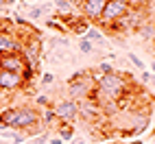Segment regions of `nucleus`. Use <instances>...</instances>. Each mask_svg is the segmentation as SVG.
<instances>
[{"instance_id":"f257e3e1","label":"nucleus","mask_w":155,"mask_h":144,"mask_svg":"<svg viewBox=\"0 0 155 144\" xmlns=\"http://www.w3.org/2000/svg\"><path fill=\"white\" fill-rule=\"evenodd\" d=\"M129 90V81L118 74V72H114V74H103L96 83H94V92H92V96H94L98 103H105V100H120L122 96L127 94Z\"/></svg>"},{"instance_id":"f03ea898","label":"nucleus","mask_w":155,"mask_h":144,"mask_svg":"<svg viewBox=\"0 0 155 144\" xmlns=\"http://www.w3.org/2000/svg\"><path fill=\"white\" fill-rule=\"evenodd\" d=\"M0 125L22 133L28 127L39 125V114H37V109L26 107V105H22V107H7V109L0 111Z\"/></svg>"},{"instance_id":"7ed1b4c3","label":"nucleus","mask_w":155,"mask_h":144,"mask_svg":"<svg viewBox=\"0 0 155 144\" xmlns=\"http://www.w3.org/2000/svg\"><path fill=\"white\" fill-rule=\"evenodd\" d=\"M92 92H94V81H92L90 72H77L68 81V98L77 100V103L92 96Z\"/></svg>"},{"instance_id":"20e7f679","label":"nucleus","mask_w":155,"mask_h":144,"mask_svg":"<svg viewBox=\"0 0 155 144\" xmlns=\"http://www.w3.org/2000/svg\"><path fill=\"white\" fill-rule=\"evenodd\" d=\"M129 13V5L125 2V0H107L105 2V9H103V15L98 20V24L103 28L111 26L114 22H118V20H122Z\"/></svg>"},{"instance_id":"39448f33","label":"nucleus","mask_w":155,"mask_h":144,"mask_svg":"<svg viewBox=\"0 0 155 144\" xmlns=\"http://www.w3.org/2000/svg\"><path fill=\"white\" fill-rule=\"evenodd\" d=\"M55 114L59 125H72L77 118H79V103L72 100V98H64L55 105Z\"/></svg>"},{"instance_id":"423d86ee","label":"nucleus","mask_w":155,"mask_h":144,"mask_svg":"<svg viewBox=\"0 0 155 144\" xmlns=\"http://www.w3.org/2000/svg\"><path fill=\"white\" fill-rule=\"evenodd\" d=\"M22 39H24V35H18L15 31L0 28V55L20 53V50H22Z\"/></svg>"},{"instance_id":"0eeeda50","label":"nucleus","mask_w":155,"mask_h":144,"mask_svg":"<svg viewBox=\"0 0 155 144\" xmlns=\"http://www.w3.org/2000/svg\"><path fill=\"white\" fill-rule=\"evenodd\" d=\"M107 0H81L79 9H81V15H83L87 22H98L101 15H103V9H105Z\"/></svg>"},{"instance_id":"6e6552de","label":"nucleus","mask_w":155,"mask_h":144,"mask_svg":"<svg viewBox=\"0 0 155 144\" xmlns=\"http://www.w3.org/2000/svg\"><path fill=\"white\" fill-rule=\"evenodd\" d=\"M26 81L22 77V72H9V70H0V90L2 92H15L20 87H24Z\"/></svg>"},{"instance_id":"1a4fd4ad","label":"nucleus","mask_w":155,"mask_h":144,"mask_svg":"<svg viewBox=\"0 0 155 144\" xmlns=\"http://www.w3.org/2000/svg\"><path fill=\"white\" fill-rule=\"evenodd\" d=\"M98 114H103L101 111V103L94 98V96H87L83 100H79V116L81 118H85V120H96Z\"/></svg>"},{"instance_id":"9d476101","label":"nucleus","mask_w":155,"mask_h":144,"mask_svg":"<svg viewBox=\"0 0 155 144\" xmlns=\"http://www.w3.org/2000/svg\"><path fill=\"white\" fill-rule=\"evenodd\" d=\"M0 70H9V72H24L26 70V61L22 55H0Z\"/></svg>"},{"instance_id":"9b49d317","label":"nucleus","mask_w":155,"mask_h":144,"mask_svg":"<svg viewBox=\"0 0 155 144\" xmlns=\"http://www.w3.org/2000/svg\"><path fill=\"white\" fill-rule=\"evenodd\" d=\"M39 122H42L44 127H50V125H55V122H59L57 120V114H55V107H44V111L39 114Z\"/></svg>"},{"instance_id":"f8f14e48","label":"nucleus","mask_w":155,"mask_h":144,"mask_svg":"<svg viewBox=\"0 0 155 144\" xmlns=\"http://www.w3.org/2000/svg\"><path fill=\"white\" fill-rule=\"evenodd\" d=\"M85 39H90L92 44H105V35H103V31L98 26H90L87 28V33L83 35Z\"/></svg>"},{"instance_id":"ddd939ff","label":"nucleus","mask_w":155,"mask_h":144,"mask_svg":"<svg viewBox=\"0 0 155 144\" xmlns=\"http://www.w3.org/2000/svg\"><path fill=\"white\" fill-rule=\"evenodd\" d=\"M53 7L57 9V15H68L74 11V5L70 0H53Z\"/></svg>"},{"instance_id":"4468645a","label":"nucleus","mask_w":155,"mask_h":144,"mask_svg":"<svg viewBox=\"0 0 155 144\" xmlns=\"http://www.w3.org/2000/svg\"><path fill=\"white\" fill-rule=\"evenodd\" d=\"M59 138L64 142H70L74 138V127L72 125H59Z\"/></svg>"},{"instance_id":"2eb2a0df","label":"nucleus","mask_w":155,"mask_h":144,"mask_svg":"<svg viewBox=\"0 0 155 144\" xmlns=\"http://www.w3.org/2000/svg\"><path fill=\"white\" fill-rule=\"evenodd\" d=\"M77 46H79V53H83V55H92V53H94V50H96V46L92 44L90 39H85V37H81Z\"/></svg>"},{"instance_id":"dca6fc26","label":"nucleus","mask_w":155,"mask_h":144,"mask_svg":"<svg viewBox=\"0 0 155 144\" xmlns=\"http://www.w3.org/2000/svg\"><path fill=\"white\" fill-rule=\"evenodd\" d=\"M125 2L129 5V9H142V11H144L153 0H125Z\"/></svg>"},{"instance_id":"f3484780","label":"nucleus","mask_w":155,"mask_h":144,"mask_svg":"<svg viewBox=\"0 0 155 144\" xmlns=\"http://www.w3.org/2000/svg\"><path fill=\"white\" fill-rule=\"evenodd\" d=\"M96 72H101V74H114V72H116V68H114L109 61H101V64L96 66Z\"/></svg>"},{"instance_id":"a211bd4d","label":"nucleus","mask_w":155,"mask_h":144,"mask_svg":"<svg viewBox=\"0 0 155 144\" xmlns=\"http://www.w3.org/2000/svg\"><path fill=\"white\" fill-rule=\"evenodd\" d=\"M129 61H131V64L136 66L138 70H142V72H144V61H142V59H140L136 53H129Z\"/></svg>"},{"instance_id":"6ab92c4d","label":"nucleus","mask_w":155,"mask_h":144,"mask_svg":"<svg viewBox=\"0 0 155 144\" xmlns=\"http://www.w3.org/2000/svg\"><path fill=\"white\" fill-rule=\"evenodd\" d=\"M42 15H44V9H42V7H31V9H28V18H31V20H39Z\"/></svg>"},{"instance_id":"aec40b11","label":"nucleus","mask_w":155,"mask_h":144,"mask_svg":"<svg viewBox=\"0 0 155 144\" xmlns=\"http://www.w3.org/2000/svg\"><path fill=\"white\" fill-rule=\"evenodd\" d=\"M53 81H55L53 72H44V74L39 77V83H42V85H53Z\"/></svg>"},{"instance_id":"412c9836","label":"nucleus","mask_w":155,"mask_h":144,"mask_svg":"<svg viewBox=\"0 0 155 144\" xmlns=\"http://www.w3.org/2000/svg\"><path fill=\"white\" fill-rule=\"evenodd\" d=\"M46 26L55 28V31H66V26L61 24V22H57V20H48V22H46Z\"/></svg>"},{"instance_id":"4be33fe9","label":"nucleus","mask_w":155,"mask_h":144,"mask_svg":"<svg viewBox=\"0 0 155 144\" xmlns=\"http://www.w3.org/2000/svg\"><path fill=\"white\" fill-rule=\"evenodd\" d=\"M31 144H48V133H42V136H37Z\"/></svg>"},{"instance_id":"5701e85b","label":"nucleus","mask_w":155,"mask_h":144,"mask_svg":"<svg viewBox=\"0 0 155 144\" xmlns=\"http://www.w3.org/2000/svg\"><path fill=\"white\" fill-rule=\"evenodd\" d=\"M37 105H42V107H48V105H50L48 96H37Z\"/></svg>"},{"instance_id":"b1692460","label":"nucleus","mask_w":155,"mask_h":144,"mask_svg":"<svg viewBox=\"0 0 155 144\" xmlns=\"http://www.w3.org/2000/svg\"><path fill=\"white\" fill-rule=\"evenodd\" d=\"M151 79H153V72H147V70H144V72H142V81H144V83H151Z\"/></svg>"},{"instance_id":"393cba45","label":"nucleus","mask_w":155,"mask_h":144,"mask_svg":"<svg viewBox=\"0 0 155 144\" xmlns=\"http://www.w3.org/2000/svg\"><path fill=\"white\" fill-rule=\"evenodd\" d=\"M48 142H50V144H64V140H61L59 136H57V138H48Z\"/></svg>"},{"instance_id":"a878e982","label":"nucleus","mask_w":155,"mask_h":144,"mask_svg":"<svg viewBox=\"0 0 155 144\" xmlns=\"http://www.w3.org/2000/svg\"><path fill=\"white\" fill-rule=\"evenodd\" d=\"M151 70H153V74H155V61H151Z\"/></svg>"},{"instance_id":"bb28decb","label":"nucleus","mask_w":155,"mask_h":144,"mask_svg":"<svg viewBox=\"0 0 155 144\" xmlns=\"http://www.w3.org/2000/svg\"><path fill=\"white\" fill-rule=\"evenodd\" d=\"M15 2V0H5V5H13Z\"/></svg>"},{"instance_id":"cd10ccee","label":"nucleus","mask_w":155,"mask_h":144,"mask_svg":"<svg viewBox=\"0 0 155 144\" xmlns=\"http://www.w3.org/2000/svg\"><path fill=\"white\" fill-rule=\"evenodd\" d=\"M70 2H72V5H79V2H81V0H70Z\"/></svg>"},{"instance_id":"c85d7f7f","label":"nucleus","mask_w":155,"mask_h":144,"mask_svg":"<svg viewBox=\"0 0 155 144\" xmlns=\"http://www.w3.org/2000/svg\"><path fill=\"white\" fill-rule=\"evenodd\" d=\"M72 144H85V142H81V140H79V142H72Z\"/></svg>"},{"instance_id":"c756f323","label":"nucleus","mask_w":155,"mask_h":144,"mask_svg":"<svg viewBox=\"0 0 155 144\" xmlns=\"http://www.w3.org/2000/svg\"><path fill=\"white\" fill-rule=\"evenodd\" d=\"M151 83H153V85H155V74H153V79H151Z\"/></svg>"},{"instance_id":"7c9ffc66","label":"nucleus","mask_w":155,"mask_h":144,"mask_svg":"<svg viewBox=\"0 0 155 144\" xmlns=\"http://www.w3.org/2000/svg\"><path fill=\"white\" fill-rule=\"evenodd\" d=\"M20 144H28V142H20Z\"/></svg>"},{"instance_id":"2f4dec72","label":"nucleus","mask_w":155,"mask_h":144,"mask_svg":"<svg viewBox=\"0 0 155 144\" xmlns=\"http://www.w3.org/2000/svg\"><path fill=\"white\" fill-rule=\"evenodd\" d=\"M24 2H28V0H24Z\"/></svg>"}]
</instances>
